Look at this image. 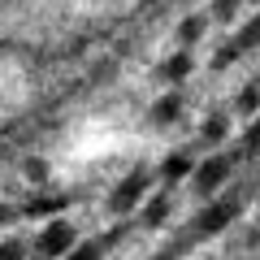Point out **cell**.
Wrapping results in <instances>:
<instances>
[{"label": "cell", "instance_id": "6da1fadb", "mask_svg": "<svg viewBox=\"0 0 260 260\" xmlns=\"http://www.w3.org/2000/svg\"><path fill=\"white\" fill-rule=\"evenodd\" d=\"M74 247V230L65 221H52L44 230V239H39V256H61V251H70Z\"/></svg>", "mask_w": 260, "mask_h": 260}, {"label": "cell", "instance_id": "7a4b0ae2", "mask_svg": "<svg viewBox=\"0 0 260 260\" xmlns=\"http://www.w3.org/2000/svg\"><path fill=\"white\" fill-rule=\"evenodd\" d=\"M143 182H148V178H143V174L126 178V182H121L117 191H113V208H117V213H126V208H130V204H135V200H139V195H143Z\"/></svg>", "mask_w": 260, "mask_h": 260}, {"label": "cell", "instance_id": "3957f363", "mask_svg": "<svg viewBox=\"0 0 260 260\" xmlns=\"http://www.w3.org/2000/svg\"><path fill=\"white\" fill-rule=\"evenodd\" d=\"M234 213H239V204H234V200H225V204H217V208H208V213L200 217V230H204V234H213V230H221L225 221H234Z\"/></svg>", "mask_w": 260, "mask_h": 260}, {"label": "cell", "instance_id": "277c9868", "mask_svg": "<svg viewBox=\"0 0 260 260\" xmlns=\"http://www.w3.org/2000/svg\"><path fill=\"white\" fill-rule=\"evenodd\" d=\"M221 178H225V160H208V165L200 169V174H195V186H200V195H204V191H213V186L221 182Z\"/></svg>", "mask_w": 260, "mask_h": 260}, {"label": "cell", "instance_id": "5b68a950", "mask_svg": "<svg viewBox=\"0 0 260 260\" xmlns=\"http://www.w3.org/2000/svg\"><path fill=\"white\" fill-rule=\"evenodd\" d=\"M256 39H260V18H256V22H251V26H247V30H243V35H239V39H234V44H230V48H225V52H221V61H230V56H234V52H243V48H251V44H256Z\"/></svg>", "mask_w": 260, "mask_h": 260}, {"label": "cell", "instance_id": "8992f818", "mask_svg": "<svg viewBox=\"0 0 260 260\" xmlns=\"http://www.w3.org/2000/svg\"><path fill=\"white\" fill-rule=\"evenodd\" d=\"M152 117H156V121H174V117H178V95H169V100H160L156 109H152Z\"/></svg>", "mask_w": 260, "mask_h": 260}, {"label": "cell", "instance_id": "52a82bcc", "mask_svg": "<svg viewBox=\"0 0 260 260\" xmlns=\"http://www.w3.org/2000/svg\"><path fill=\"white\" fill-rule=\"evenodd\" d=\"M186 169H191V160H186V156H169V160H165V178H169V182H174V178H182Z\"/></svg>", "mask_w": 260, "mask_h": 260}, {"label": "cell", "instance_id": "ba28073f", "mask_svg": "<svg viewBox=\"0 0 260 260\" xmlns=\"http://www.w3.org/2000/svg\"><path fill=\"white\" fill-rule=\"evenodd\" d=\"M186 70H191V56H174V61H169L165 70H160V74H165V78H182Z\"/></svg>", "mask_w": 260, "mask_h": 260}, {"label": "cell", "instance_id": "9c48e42d", "mask_svg": "<svg viewBox=\"0 0 260 260\" xmlns=\"http://www.w3.org/2000/svg\"><path fill=\"white\" fill-rule=\"evenodd\" d=\"M256 104H260V87L251 83L247 91H243V100H239V109H243V113H251V109H256Z\"/></svg>", "mask_w": 260, "mask_h": 260}, {"label": "cell", "instance_id": "30bf717a", "mask_svg": "<svg viewBox=\"0 0 260 260\" xmlns=\"http://www.w3.org/2000/svg\"><path fill=\"white\" fill-rule=\"evenodd\" d=\"M165 213H169V200H152V208H148V221L156 225V221H165Z\"/></svg>", "mask_w": 260, "mask_h": 260}, {"label": "cell", "instance_id": "8fae6325", "mask_svg": "<svg viewBox=\"0 0 260 260\" xmlns=\"http://www.w3.org/2000/svg\"><path fill=\"white\" fill-rule=\"evenodd\" d=\"M221 135H225V121H221V117H213V121L204 126V139H221Z\"/></svg>", "mask_w": 260, "mask_h": 260}, {"label": "cell", "instance_id": "7c38bea8", "mask_svg": "<svg viewBox=\"0 0 260 260\" xmlns=\"http://www.w3.org/2000/svg\"><path fill=\"white\" fill-rule=\"evenodd\" d=\"M200 26H204V18H186L182 22V39H195V35H200Z\"/></svg>", "mask_w": 260, "mask_h": 260}, {"label": "cell", "instance_id": "4fadbf2b", "mask_svg": "<svg viewBox=\"0 0 260 260\" xmlns=\"http://www.w3.org/2000/svg\"><path fill=\"white\" fill-rule=\"evenodd\" d=\"M0 260H22V247H18V243H9V247H0Z\"/></svg>", "mask_w": 260, "mask_h": 260}, {"label": "cell", "instance_id": "5bb4252c", "mask_svg": "<svg viewBox=\"0 0 260 260\" xmlns=\"http://www.w3.org/2000/svg\"><path fill=\"white\" fill-rule=\"evenodd\" d=\"M95 251H100V247H83V251H78L74 260H95Z\"/></svg>", "mask_w": 260, "mask_h": 260}]
</instances>
